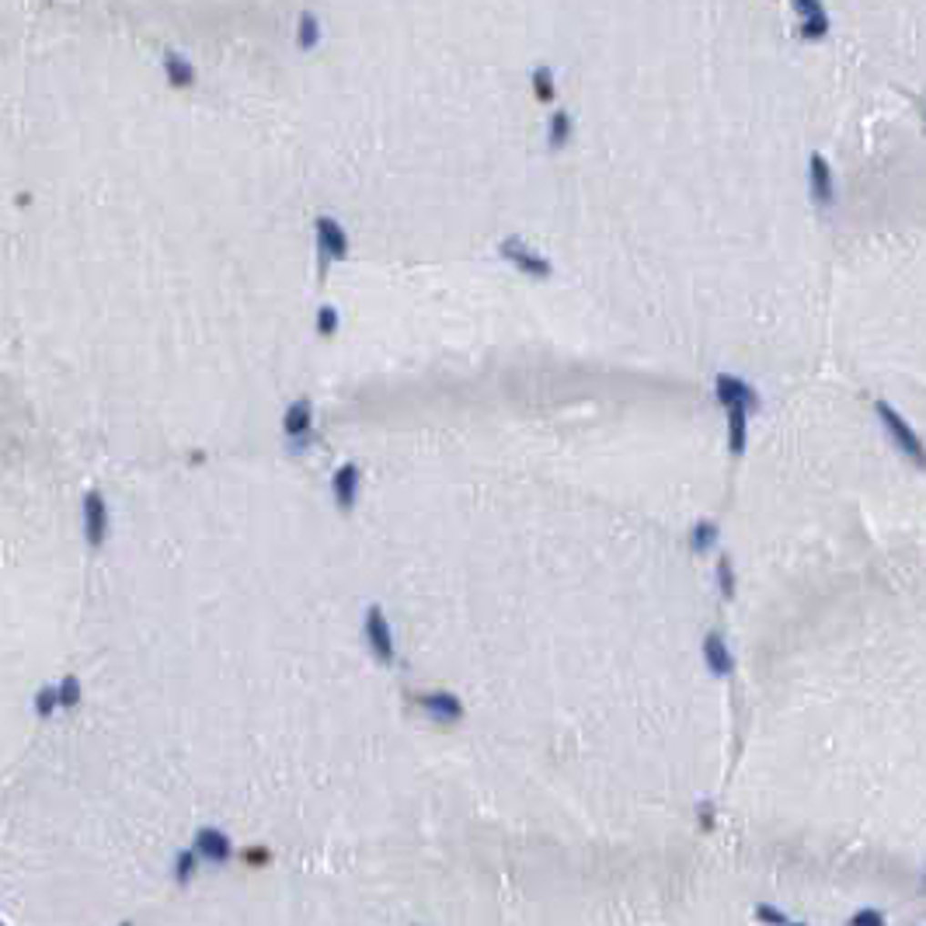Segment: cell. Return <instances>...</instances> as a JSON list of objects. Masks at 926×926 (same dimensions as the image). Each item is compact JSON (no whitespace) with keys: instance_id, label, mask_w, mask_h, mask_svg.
I'll list each match as a JSON object with an SVG mask.
<instances>
[{"instance_id":"obj_1","label":"cell","mask_w":926,"mask_h":926,"mask_svg":"<svg viewBox=\"0 0 926 926\" xmlns=\"http://www.w3.org/2000/svg\"><path fill=\"white\" fill-rule=\"evenodd\" d=\"M874 412L881 418V425H885V432L891 435V443L902 450V453L916 463V467H923V443H920V435L912 432V425H909L902 414L895 412L888 401H874Z\"/></svg>"},{"instance_id":"obj_2","label":"cell","mask_w":926,"mask_h":926,"mask_svg":"<svg viewBox=\"0 0 926 926\" xmlns=\"http://www.w3.org/2000/svg\"><path fill=\"white\" fill-rule=\"evenodd\" d=\"M498 255L505 258L509 265H515L519 272H526L533 279H547L554 272L551 258H544L540 251H533L526 240H519V237H505L502 244H498Z\"/></svg>"},{"instance_id":"obj_3","label":"cell","mask_w":926,"mask_h":926,"mask_svg":"<svg viewBox=\"0 0 926 926\" xmlns=\"http://www.w3.org/2000/svg\"><path fill=\"white\" fill-rule=\"evenodd\" d=\"M362 634H366V645H370V651H373L376 658H380L383 666H391V662H394V631H391V624H387V616H383L380 606H370V610H366Z\"/></svg>"},{"instance_id":"obj_4","label":"cell","mask_w":926,"mask_h":926,"mask_svg":"<svg viewBox=\"0 0 926 926\" xmlns=\"http://www.w3.org/2000/svg\"><path fill=\"white\" fill-rule=\"evenodd\" d=\"M314 234L317 251H321L324 261H345L349 258V234H345V227L335 217H317Z\"/></svg>"},{"instance_id":"obj_5","label":"cell","mask_w":926,"mask_h":926,"mask_svg":"<svg viewBox=\"0 0 926 926\" xmlns=\"http://www.w3.org/2000/svg\"><path fill=\"white\" fill-rule=\"evenodd\" d=\"M809 192H811V202L822 206V209H829V206L836 202V178H832L829 160L822 158L819 150L809 158Z\"/></svg>"},{"instance_id":"obj_6","label":"cell","mask_w":926,"mask_h":926,"mask_svg":"<svg viewBox=\"0 0 926 926\" xmlns=\"http://www.w3.org/2000/svg\"><path fill=\"white\" fill-rule=\"evenodd\" d=\"M282 432L286 439L293 443L296 450H303L307 443H310V432H314V404L303 397V401H296L293 408H286L282 414Z\"/></svg>"},{"instance_id":"obj_7","label":"cell","mask_w":926,"mask_h":926,"mask_svg":"<svg viewBox=\"0 0 926 926\" xmlns=\"http://www.w3.org/2000/svg\"><path fill=\"white\" fill-rule=\"evenodd\" d=\"M80 526H84V536L91 540V547H101L105 536H108V505L101 492H87L84 494V515H80Z\"/></svg>"},{"instance_id":"obj_8","label":"cell","mask_w":926,"mask_h":926,"mask_svg":"<svg viewBox=\"0 0 926 926\" xmlns=\"http://www.w3.org/2000/svg\"><path fill=\"white\" fill-rule=\"evenodd\" d=\"M160 70H164V80L175 87V91H188L198 84V66L192 63V56L178 53V49H168L160 56Z\"/></svg>"},{"instance_id":"obj_9","label":"cell","mask_w":926,"mask_h":926,"mask_svg":"<svg viewBox=\"0 0 926 926\" xmlns=\"http://www.w3.org/2000/svg\"><path fill=\"white\" fill-rule=\"evenodd\" d=\"M196 853L198 860H206V864H227L234 857V843H230V836L223 829L206 826L196 832Z\"/></svg>"},{"instance_id":"obj_10","label":"cell","mask_w":926,"mask_h":926,"mask_svg":"<svg viewBox=\"0 0 926 926\" xmlns=\"http://www.w3.org/2000/svg\"><path fill=\"white\" fill-rule=\"evenodd\" d=\"M714 397H717V404H721V408H731V404H746L749 412L759 408V394H756V387H749L746 380L728 376V373L717 376V383H714Z\"/></svg>"},{"instance_id":"obj_11","label":"cell","mask_w":926,"mask_h":926,"mask_svg":"<svg viewBox=\"0 0 926 926\" xmlns=\"http://www.w3.org/2000/svg\"><path fill=\"white\" fill-rule=\"evenodd\" d=\"M418 704H422V710H425L429 717H435L439 725H453V721L463 717V704H460V697H453V693H446V690L422 693V697H418Z\"/></svg>"},{"instance_id":"obj_12","label":"cell","mask_w":926,"mask_h":926,"mask_svg":"<svg viewBox=\"0 0 926 926\" xmlns=\"http://www.w3.org/2000/svg\"><path fill=\"white\" fill-rule=\"evenodd\" d=\"M704 662H707V669L714 672L717 679H728L731 672H735V655H731L725 634L714 631L704 637Z\"/></svg>"},{"instance_id":"obj_13","label":"cell","mask_w":926,"mask_h":926,"mask_svg":"<svg viewBox=\"0 0 926 926\" xmlns=\"http://www.w3.org/2000/svg\"><path fill=\"white\" fill-rule=\"evenodd\" d=\"M359 481H362V473H359L355 463L338 467L335 477H331V494H335V505L341 513H349L355 505V498H359Z\"/></svg>"},{"instance_id":"obj_14","label":"cell","mask_w":926,"mask_h":926,"mask_svg":"<svg viewBox=\"0 0 926 926\" xmlns=\"http://www.w3.org/2000/svg\"><path fill=\"white\" fill-rule=\"evenodd\" d=\"M296 49L300 53H314L321 39H324V28H321V18H317L314 11H300V18H296Z\"/></svg>"},{"instance_id":"obj_15","label":"cell","mask_w":926,"mask_h":926,"mask_svg":"<svg viewBox=\"0 0 926 926\" xmlns=\"http://www.w3.org/2000/svg\"><path fill=\"white\" fill-rule=\"evenodd\" d=\"M728 412V450H731V456H742L746 453V425H749V408L746 404H731V408H725Z\"/></svg>"},{"instance_id":"obj_16","label":"cell","mask_w":926,"mask_h":926,"mask_svg":"<svg viewBox=\"0 0 926 926\" xmlns=\"http://www.w3.org/2000/svg\"><path fill=\"white\" fill-rule=\"evenodd\" d=\"M572 137H575V118L565 112V108H557L551 116V122H547V147L551 150H565L568 143H572Z\"/></svg>"},{"instance_id":"obj_17","label":"cell","mask_w":926,"mask_h":926,"mask_svg":"<svg viewBox=\"0 0 926 926\" xmlns=\"http://www.w3.org/2000/svg\"><path fill=\"white\" fill-rule=\"evenodd\" d=\"M530 84H533V98H536V101L551 105V101L557 98V80H554L551 66H533Z\"/></svg>"},{"instance_id":"obj_18","label":"cell","mask_w":926,"mask_h":926,"mask_svg":"<svg viewBox=\"0 0 926 926\" xmlns=\"http://www.w3.org/2000/svg\"><path fill=\"white\" fill-rule=\"evenodd\" d=\"M690 544L697 554L710 551L714 544H717V523H710V519H697L690 530Z\"/></svg>"},{"instance_id":"obj_19","label":"cell","mask_w":926,"mask_h":926,"mask_svg":"<svg viewBox=\"0 0 926 926\" xmlns=\"http://www.w3.org/2000/svg\"><path fill=\"white\" fill-rule=\"evenodd\" d=\"M829 28H832V25H829V15H826V7H822V11H815L809 18H801V39H809V42L826 39Z\"/></svg>"},{"instance_id":"obj_20","label":"cell","mask_w":926,"mask_h":926,"mask_svg":"<svg viewBox=\"0 0 926 926\" xmlns=\"http://www.w3.org/2000/svg\"><path fill=\"white\" fill-rule=\"evenodd\" d=\"M198 870V853L196 850H185V853H178L175 860V878L185 885V881H192V874Z\"/></svg>"},{"instance_id":"obj_21","label":"cell","mask_w":926,"mask_h":926,"mask_svg":"<svg viewBox=\"0 0 926 926\" xmlns=\"http://www.w3.org/2000/svg\"><path fill=\"white\" fill-rule=\"evenodd\" d=\"M717 585H721V595H725V599H735L738 582H735V568H731L728 557H721V561H717Z\"/></svg>"},{"instance_id":"obj_22","label":"cell","mask_w":926,"mask_h":926,"mask_svg":"<svg viewBox=\"0 0 926 926\" xmlns=\"http://www.w3.org/2000/svg\"><path fill=\"white\" fill-rule=\"evenodd\" d=\"M56 700H59V707H77L80 704V687L74 676H66V683L56 687Z\"/></svg>"},{"instance_id":"obj_23","label":"cell","mask_w":926,"mask_h":926,"mask_svg":"<svg viewBox=\"0 0 926 926\" xmlns=\"http://www.w3.org/2000/svg\"><path fill=\"white\" fill-rule=\"evenodd\" d=\"M338 331V310L335 307H321L317 310V335L331 338Z\"/></svg>"},{"instance_id":"obj_24","label":"cell","mask_w":926,"mask_h":926,"mask_svg":"<svg viewBox=\"0 0 926 926\" xmlns=\"http://www.w3.org/2000/svg\"><path fill=\"white\" fill-rule=\"evenodd\" d=\"M756 920H763V923H777V926L790 923L788 912H780V909H773V906H756Z\"/></svg>"},{"instance_id":"obj_25","label":"cell","mask_w":926,"mask_h":926,"mask_svg":"<svg viewBox=\"0 0 926 926\" xmlns=\"http://www.w3.org/2000/svg\"><path fill=\"white\" fill-rule=\"evenodd\" d=\"M36 704H39V714L46 717V714H53V707H59V700H56V687H46V690L36 697Z\"/></svg>"},{"instance_id":"obj_26","label":"cell","mask_w":926,"mask_h":926,"mask_svg":"<svg viewBox=\"0 0 926 926\" xmlns=\"http://www.w3.org/2000/svg\"><path fill=\"white\" fill-rule=\"evenodd\" d=\"M850 923H853V926H881V923H885V916H881V912H874V909H860V912H857Z\"/></svg>"},{"instance_id":"obj_27","label":"cell","mask_w":926,"mask_h":926,"mask_svg":"<svg viewBox=\"0 0 926 926\" xmlns=\"http://www.w3.org/2000/svg\"><path fill=\"white\" fill-rule=\"evenodd\" d=\"M790 7H794L798 18H809L815 11H822V0H790Z\"/></svg>"},{"instance_id":"obj_28","label":"cell","mask_w":926,"mask_h":926,"mask_svg":"<svg viewBox=\"0 0 926 926\" xmlns=\"http://www.w3.org/2000/svg\"><path fill=\"white\" fill-rule=\"evenodd\" d=\"M697 815H700V829H710V826H714V805H707V801H700V805H697Z\"/></svg>"},{"instance_id":"obj_29","label":"cell","mask_w":926,"mask_h":926,"mask_svg":"<svg viewBox=\"0 0 926 926\" xmlns=\"http://www.w3.org/2000/svg\"><path fill=\"white\" fill-rule=\"evenodd\" d=\"M248 860H251V864H265V860H269V853H265V850H261V853L251 850V853H248Z\"/></svg>"}]
</instances>
